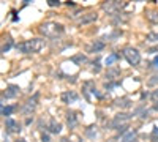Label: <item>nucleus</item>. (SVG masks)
<instances>
[{"mask_svg": "<svg viewBox=\"0 0 158 142\" xmlns=\"http://www.w3.org/2000/svg\"><path fill=\"white\" fill-rule=\"evenodd\" d=\"M46 46V41L41 40V38H33V40H27L22 41L16 46V49L21 54H37L40 52L41 49Z\"/></svg>", "mask_w": 158, "mask_h": 142, "instance_id": "nucleus-1", "label": "nucleus"}, {"mask_svg": "<svg viewBox=\"0 0 158 142\" xmlns=\"http://www.w3.org/2000/svg\"><path fill=\"white\" fill-rule=\"evenodd\" d=\"M63 30H65L63 25L57 24V22H52V21L40 25V32L43 33L44 37H47V38H56V37H59V35L63 33Z\"/></svg>", "mask_w": 158, "mask_h": 142, "instance_id": "nucleus-2", "label": "nucleus"}, {"mask_svg": "<svg viewBox=\"0 0 158 142\" xmlns=\"http://www.w3.org/2000/svg\"><path fill=\"white\" fill-rule=\"evenodd\" d=\"M123 57L127 59V62L130 63V65H139V62H141V54L138 49H134V47H125L123 49Z\"/></svg>", "mask_w": 158, "mask_h": 142, "instance_id": "nucleus-3", "label": "nucleus"}, {"mask_svg": "<svg viewBox=\"0 0 158 142\" xmlns=\"http://www.w3.org/2000/svg\"><path fill=\"white\" fill-rule=\"evenodd\" d=\"M125 6H127L125 2H123V3H117V2H106V3H103V10L108 11L109 14H114L117 10L125 8Z\"/></svg>", "mask_w": 158, "mask_h": 142, "instance_id": "nucleus-4", "label": "nucleus"}, {"mask_svg": "<svg viewBox=\"0 0 158 142\" xmlns=\"http://www.w3.org/2000/svg\"><path fill=\"white\" fill-rule=\"evenodd\" d=\"M98 19V14L97 13H87V14H82V16L76 21L79 25H87V24H92Z\"/></svg>", "mask_w": 158, "mask_h": 142, "instance_id": "nucleus-5", "label": "nucleus"}, {"mask_svg": "<svg viewBox=\"0 0 158 142\" xmlns=\"http://www.w3.org/2000/svg\"><path fill=\"white\" fill-rule=\"evenodd\" d=\"M37 104H38V93H35V95H33V96L29 99V101H27L25 108H24V114L33 112V111H35V108H37Z\"/></svg>", "mask_w": 158, "mask_h": 142, "instance_id": "nucleus-6", "label": "nucleus"}, {"mask_svg": "<svg viewBox=\"0 0 158 142\" xmlns=\"http://www.w3.org/2000/svg\"><path fill=\"white\" fill-rule=\"evenodd\" d=\"M79 99L78 93H74V92H65V93H62V101L70 104V103H76Z\"/></svg>", "mask_w": 158, "mask_h": 142, "instance_id": "nucleus-7", "label": "nucleus"}, {"mask_svg": "<svg viewBox=\"0 0 158 142\" xmlns=\"http://www.w3.org/2000/svg\"><path fill=\"white\" fill-rule=\"evenodd\" d=\"M5 128H6V131H8V133H18L21 130L18 122H16V120H13V118H6L5 120Z\"/></svg>", "mask_w": 158, "mask_h": 142, "instance_id": "nucleus-8", "label": "nucleus"}, {"mask_svg": "<svg viewBox=\"0 0 158 142\" xmlns=\"http://www.w3.org/2000/svg\"><path fill=\"white\" fill-rule=\"evenodd\" d=\"M19 93H21V89L18 85H8V87H6V92L3 93V98L5 96L6 98H16Z\"/></svg>", "mask_w": 158, "mask_h": 142, "instance_id": "nucleus-9", "label": "nucleus"}, {"mask_svg": "<svg viewBox=\"0 0 158 142\" xmlns=\"http://www.w3.org/2000/svg\"><path fill=\"white\" fill-rule=\"evenodd\" d=\"M66 123L70 128H76L78 126V114L76 112H68L66 114Z\"/></svg>", "mask_w": 158, "mask_h": 142, "instance_id": "nucleus-10", "label": "nucleus"}, {"mask_svg": "<svg viewBox=\"0 0 158 142\" xmlns=\"http://www.w3.org/2000/svg\"><path fill=\"white\" fill-rule=\"evenodd\" d=\"M130 118H131V115H130V114H117V115L114 117V120H112L111 126H117L119 123L127 122V120H130Z\"/></svg>", "mask_w": 158, "mask_h": 142, "instance_id": "nucleus-11", "label": "nucleus"}, {"mask_svg": "<svg viewBox=\"0 0 158 142\" xmlns=\"http://www.w3.org/2000/svg\"><path fill=\"white\" fill-rule=\"evenodd\" d=\"M47 130H49V133H54V134H59L62 131V125L59 122H56L54 118H51L49 125H47Z\"/></svg>", "mask_w": 158, "mask_h": 142, "instance_id": "nucleus-12", "label": "nucleus"}, {"mask_svg": "<svg viewBox=\"0 0 158 142\" xmlns=\"http://www.w3.org/2000/svg\"><path fill=\"white\" fill-rule=\"evenodd\" d=\"M115 106H119V108H131V99H128V98H119V99H115Z\"/></svg>", "mask_w": 158, "mask_h": 142, "instance_id": "nucleus-13", "label": "nucleus"}, {"mask_svg": "<svg viewBox=\"0 0 158 142\" xmlns=\"http://www.w3.org/2000/svg\"><path fill=\"white\" fill-rule=\"evenodd\" d=\"M105 49V43L103 41H95L92 46H89V52H100Z\"/></svg>", "mask_w": 158, "mask_h": 142, "instance_id": "nucleus-14", "label": "nucleus"}, {"mask_svg": "<svg viewBox=\"0 0 158 142\" xmlns=\"http://www.w3.org/2000/svg\"><path fill=\"white\" fill-rule=\"evenodd\" d=\"M133 140H136V131H127L120 137V142H133Z\"/></svg>", "mask_w": 158, "mask_h": 142, "instance_id": "nucleus-15", "label": "nucleus"}, {"mask_svg": "<svg viewBox=\"0 0 158 142\" xmlns=\"http://www.w3.org/2000/svg\"><path fill=\"white\" fill-rule=\"evenodd\" d=\"M85 60H87V57H85L84 54H78V55H74L73 59H71V62L76 63V65H82V63H84Z\"/></svg>", "mask_w": 158, "mask_h": 142, "instance_id": "nucleus-16", "label": "nucleus"}, {"mask_svg": "<svg viewBox=\"0 0 158 142\" xmlns=\"http://www.w3.org/2000/svg\"><path fill=\"white\" fill-rule=\"evenodd\" d=\"M13 112H15V108H13V106H2V115L8 117V115H11Z\"/></svg>", "mask_w": 158, "mask_h": 142, "instance_id": "nucleus-17", "label": "nucleus"}, {"mask_svg": "<svg viewBox=\"0 0 158 142\" xmlns=\"http://www.w3.org/2000/svg\"><path fill=\"white\" fill-rule=\"evenodd\" d=\"M117 59H119V54H111V55H109L108 59H106V65H108V66H111Z\"/></svg>", "mask_w": 158, "mask_h": 142, "instance_id": "nucleus-18", "label": "nucleus"}, {"mask_svg": "<svg viewBox=\"0 0 158 142\" xmlns=\"http://www.w3.org/2000/svg\"><path fill=\"white\" fill-rule=\"evenodd\" d=\"M11 46H13V40H11V38H8V41H6L5 44L2 46V52H8L10 49H11Z\"/></svg>", "mask_w": 158, "mask_h": 142, "instance_id": "nucleus-19", "label": "nucleus"}, {"mask_svg": "<svg viewBox=\"0 0 158 142\" xmlns=\"http://www.w3.org/2000/svg\"><path fill=\"white\" fill-rule=\"evenodd\" d=\"M147 19L152 21V22H158V13H156V11H150V13L147 14Z\"/></svg>", "mask_w": 158, "mask_h": 142, "instance_id": "nucleus-20", "label": "nucleus"}, {"mask_svg": "<svg viewBox=\"0 0 158 142\" xmlns=\"http://www.w3.org/2000/svg\"><path fill=\"white\" fill-rule=\"evenodd\" d=\"M149 85H150V87H153V85H158V73L153 74V76L149 79Z\"/></svg>", "mask_w": 158, "mask_h": 142, "instance_id": "nucleus-21", "label": "nucleus"}, {"mask_svg": "<svg viewBox=\"0 0 158 142\" xmlns=\"http://www.w3.org/2000/svg\"><path fill=\"white\" fill-rule=\"evenodd\" d=\"M147 41H158V32L156 33L155 32H150L147 35Z\"/></svg>", "mask_w": 158, "mask_h": 142, "instance_id": "nucleus-22", "label": "nucleus"}, {"mask_svg": "<svg viewBox=\"0 0 158 142\" xmlns=\"http://www.w3.org/2000/svg\"><path fill=\"white\" fill-rule=\"evenodd\" d=\"M119 74V69H111V71H109V73H108V79H114V76H117Z\"/></svg>", "mask_w": 158, "mask_h": 142, "instance_id": "nucleus-23", "label": "nucleus"}, {"mask_svg": "<svg viewBox=\"0 0 158 142\" xmlns=\"http://www.w3.org/2000/svg\"><path fill=\"white\" fill-rule=\"evenodd\" d=\"M47 5H49V6H59L60 2H59V0H47Z\"/></svg>", "mask_w": 158, "mask_h": 142, "instance_id": "nucleus-24", "label": "nucleus"}, {"mask_svg": "<svg viewBox=\"0 0 158 142\" xmlns=\"http://www.w3.org/2000/svg\"><path fill=\"white\" fill-rule=\"evenodd\" d=\"M150 96H152V99H153L155 103H158V89H156V90H153V92H152V95H150Z\"/></svg>", "mask_w": 158, "mask_h": 142, "instance_id": "nucleus-25", "label": "nucleus"}, {"mask_svg": "<svg viewBox=\"0 0 158 142\" xmlns=\"http://www.w3.org/2000/svg\"><path fill=\"white\" fill-rule=\"evenodd\" d=\"M41 142H49V134H41Z\"/></svg>", "mask_w": 158, "mask_h": 142, "instance_id": "nucleus-26", "label": "nucleus"}, {"mask_svg": "<svg viewBox=\"0 0 158 142\" xmlns=\"http://www.w3.org/2000/svg\"><path fill=\"white\" fill-rule=\"evenodd\" d=\"M152 66H155V68H158V55L155 57V59L152 60Z\"/></svg>", "mask_w": 158, "mask_h": 142, "instance_id": "nucleus-27", "label": "nucleus"}, {"mask_svg": "<svg viewBox=\"0 0 158 142\" xmlns=\"http://www.w3.org/2000/svg\"><path fill=\"white\" fill-rule=\"evenodd\" d=\"M149 52H152V54H158V46H155V47H152Z\"/></svg>", "mask_w": 158, "mask_h": 142, "instance_id": "nucleus-28", "label": "nucleus"}, {"mask_svg": "<svg viewBox=\"0 0 158 142\" xmlns=\"http://www.w3.org/2000/svg\"><path fill=\"white\" fill-rule=\"evenodd\" d=\"M156 134H158V130H156V128H155V130L152 131V136H156Z\"/></svg>", "mask_w": 158, "mask_h": 142, "instance_id": "nucleus-29", "label": "nucleus"}, {"mask_svg": "<svg viewBox=\"0 0 158 142\" xmlns=\"http://www.w3.org/2000/svg\"><path fill=\"white\" fill-rule=\"evenodd\" d=\"M153 111H158V103H155V104H153Z\"/></svg>", "mask_w": 158, "mask_h": 142, "instance_id": "nucleus-30", "label": "nucleus"}, {"mask_svg": "<svg viewBox=\"0 0 158 142\" xmlns=\"http://www.w3.org/2000/svg\"><path fill=\"white\" fill-rule=\"evenodd\" d=\"M16 142H27V140H24V139H19V140H16Z\"/></svg>", "mask_w": 158, "mask_h": 142, "instance_id": "nucleus-31", "label": "nucleus"}, {"mask_svg": "<svg viewBox=\"0 0 158 142\" xmlns=\"http://www.w3.org/2000/svg\"><path fill=\"white\" fill-rule=\"evenodd\" d=\"M62 140H63V142H70V140H68V139H62ZM78 142H81V140H78Z\"/></svg>", "mask_w": 158, "mask_h": 142, "instance_id": "nucleus-32", "label": "nucleus"}, {"mask_svg": "<svg viewBox=\"0 0 158 142\" xmlns=\"http://www.w3.org/2000/svg\"><path fill=\"white\" fill-rule=\"evenodd\" d=\"M153 142H158V139H153Z\"/></svg>", "mask_w": 158, "mask_h": 142, "instance_id": "nucleus-33", "label": "nucleus"}]
</instances>
